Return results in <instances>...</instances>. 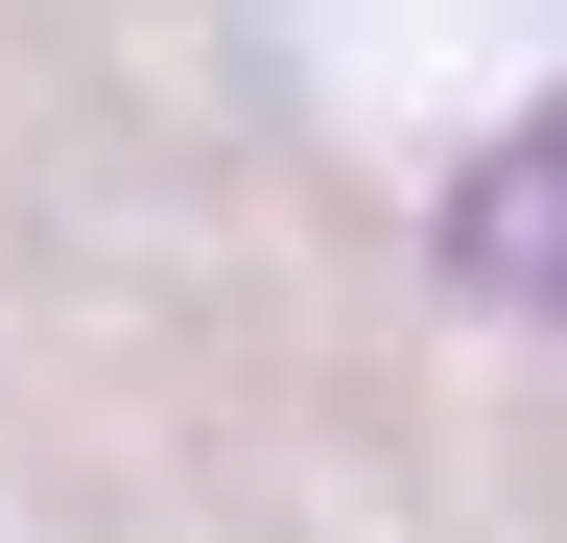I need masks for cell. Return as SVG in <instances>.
Segmentation results:
<instances>
[{"label": "cell", "instance_id": "6da1fadb", "mask_svg": "<svg viewBox=\"0 0 567 543\" xmlns=\"http://www.w3.org/2000/svg\"><path fill=\"white\" fill-rule=\"evenodd\" d=\"M450 284H473V307H520V331H567V95H544V118H496V143L450 166Z\"/></svg>", "mask_w": 567, "mask_h": 543}]
</instances>
